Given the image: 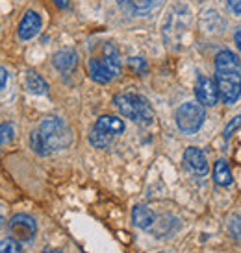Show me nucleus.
I'll list each match as a JSON object with an SVG mask.
<instances>
[{
  "label": "nucleus",
  "mask_w": 241,
  "mask_h": 253,
  "mask_svg": "<svg viewBox=\"0 0 241 253\" xmlns=\"http://www.w3.org/2000/svg\"><path fill=\"white\" fill-rule=\"evenodd\" d=\"M215 84L219 98L225 104H234L241 96V65L236 54L223 50L215 57Z\"/></svg>",
  "instance_id": "f257e3e1"
},
{
  "label": "nucleus",
  "mask_w": 241,
  "mask_h": 253,
  "mask_svg": "<svg viewBox=\"0 0 241 253\" xmlns=\"http://www.w3.org/2000/svg\"><path fill=\"white\" fill-rule=\"evenodd\" d=\"M39 135H41L45 146L49 148V152H60L65 150L72 142V133L69 126L58 117H49L39 124Z\"/></svg>",
  "instance_id": "f03ea898"
},
{
  "label": "nucleus",
  "mask_w": 241,
  "mask_h": 253,
  "mask_svg": "<svg viewBox=\"0 0 241 253\" xmlns=\"http://www.w3.org/2000/svg\"><path fill=\"white\" fill-rule=\"evenodd\" d=\"M114 104L126 119H132L134 122L150 124L154 119V111H152L150 104L139 94H132V92L117 94L114 98Z\"/></svg>",
  "instance_id": "7ed1b4c3"
},
{
  "label": "nucleus",
  "mask_w": 241,
  "mask_h": 253,
  "mask_svg": "<svg viewBox=\"0 0 241 253\" xmlns=\"http://www.w3.org/2000/svg\"><path fill=\"white\" fill-rule=\"evenodd\" d=\"M175 119H177L178 129L182 133H187V135L197 133L200 127H202L206 119L204 106L199 104V102H185V104H182L177 109Z\"/></svg>",
  "instance_id": "20e7f679"
},
{
  "label": "nucleus",
  "mask_w": 241,
  "mask_h": 253,
  "mask_svg": "<svg viewBox=\"0 0 241 253\" xmlns=\"http://www.w3.org/2000/svg\"><path fill=\"white\" fill-rule=\"evenodd\" d=\"M187 26H189V11L184 6L175 7L167 17V22H165V30H163L165 41L169 44L178 42Z\"/></svg>",
  "instance_id": "39448f33"
},
{
  "label": "nucleus",
  "mask_w": 241,
  "mask_h": 253,
  "mask_svg": "<svg viewBox=\"0 0 241 253\" xmlns=\"http://www.w3.org/2000/svg\"><path fill=\"white\" fill-rule=\"evenodd\" d=\"M9 235L11 239H15L17 242H30V240L36 237L37 233V224L36 220L30 216V214H15L11 220H9Z\"/></svg>",
  "instance_id": "423d86ee"
},
{
  "label": "nucleus",
  "mask_w": 241,
  "mask_h": 253,
  "mask_svg": "<svg viewBox=\"0 0 241 253\" xmlns=\"http://www.w3.org/2000/svg\"><path fill=\"white\" fill-rule=\"evenodd\" d=\"M195 96L202 106H215L219 102V89L212 78L199 76L195 84Z\"/></svg>",
  "instance_id": "0eeeda50"
},
{
  "label": "nucleus",
  "mask_w": 241,
  "mask_h": 253,
  "mask_svg": "<svg viewBox=\"0 0 241 253\" xmlns=\"http://www.w3.org/2000/svg\"><path fill=\"white\" fill-rule=\"evenodd\" d=\"M117 2L126 13L145 17V15L152 13L154 9H158L163 0H117Z\"/></svg>",
  "instance_id": "6e6552de"
},
{
  "label": "nucleus",
  "mask_w": 241,
  "mask_h": 253,
  "mask_svg": "<svg viewBox=\"0 0 241 253\" xmlns=\"http://www.w3.org/2000/svg\"><path fill=\"white\" fill-rule=\"evenodd\" d=\"M41 30V17L36 11H26L22 17L21 24H19V39L21 41H30L39 34Z\"/></svg>",
  "instance_id": "1a4fd4ad"
},
{
  "label": "nucleus",
  "mask_w": 241,
  "mask_h": 253,
  "mask_svg": "<svg viewBox=\"0 0 241 253\" xmlns=\"http://www.w3.org/2000/svg\"><path fill=\"white\" fill-rule=\"evenodd\" d=\"M184 163L187 165V169L195 172L197 176H206L208 172V161L202 150H199L197 146H189L184 152Z\"/></svg>",
  "instance_id": "9d476101"
},
{
  "label": "nucleus",
  "mask_w": 241,
  "mask_h": 253,
  "mask_svg": "<svg viewBox=\"0 0 241 253\" xmlns=\"http://www.w3.org/2000/svg\"><path fill=\"white\" fill-rule=\"evenodd\" d=\"M52 63H54V67L60 72H71L76 67V63H78V56L72 50H60L52 57Z\"/></svg>",
  "instance_id": "9b49d317"
},
{
  "label": "nucleus",
  "mask_w": 241,
  "mask_h": 253,
  "mask_svg": "<svg viewBox=\"0 0 241 253\" xmlns=\"http://www.w3.org/2000/svg\"><path fill=\"white\" fill-rule=\"evenodd\" d=\"M102 63L106 65V69L110 71V74H112L114 78L120 74L119 52H117L115 44H112V42H108L106 46H104V52H102Z\"/></svg>",
  "instance_id": "f8f14e48"
},
{
  "label": "nucleus",
  "mask_w": 241,
  "mask_h": 253,
  "mask_svg": "<svg viewBox=\"0 0 241 253\" xmlns=\"http://www.w3.org/2000/svg\"><path fill=\"white\" fill-rule=\"evenodd\" d=\"M132 220L137 227L141 229H152V225L156 222L154 212L150 211L149 207H143V205H135L134 211H132Z\"/></svg>",
  "instance_id": "ddd939ff"
},
{
  "label": "nucleus",
  "mask_w": 241,
  "mask_h": 253,
  "mask_svg": "<svg viewBox=\"0 0 241 253\" xmlns=\"http://www.w3.org/2000/svg\"><path fill=\"white\" fill-rule=\"evenodd\" d=\"M87 69H89V74H91V78L97 84H108V82L114 80V76H112L110 71L106 69V65L102 63V59H97V57L89 59Z\"/></svg>",
  "instance_id": "4468645a"
},
{
  "label": "nucleus",
  "mask_w": 241,
  "mask_h": 253,
  "mask_svg": "<svg viewBox=\"0 0 241 253\" xmlns=\"http://www.w3.org/2000/svg\"><path fill=\"white\" fill-rule=\"evenodd\" d=\"M95 127H99L102 131H106V133H112V135H119L124 131V122L117 117H112V115H104V117H100L97 122H95Z\"/></svg>",
  "instance_id": "2eb2a0df"
},
{
  "label": "nucleus",
  "mask_w": 241,
  "mask_h": 253,
  "mask_svg": "<svg viewBox=\"0 0 241 253\" xmlns=\"http://www.w3.org/2000/svg\"><path fill=\"white\" fill-rule=\"evenodd\" d=\"M26 87H28L30 92L39 94V96L49 94V85H47V82H45V80H43V78L34 71L26 72Z\"/></svg>",
  "instance_id": "dca6fc26"
},
{
  "label": "nucleus",
  "mask_w": 241,
  "mask_h": 253,
  "mask_svg": "<svg viewBox=\"0 0 241 253\" xmlns=\"http://www.w3.org/2000/svg\"><path fill=\"white\" fill-rule=\"evenodd\" d=\"M213 179L221 187H228L232 183V172L228 169L227 161L221 159V161L215 163V167H213Z\"/></svg>",
  "instance_id": "f3484780"
},
{
  "label": "nucleus",
  "mask_w": 241,
  "mask_h": 253,
  "mask_svg": "<svg viewBox=\"0 0 241 253\" xmlns=\"http://www.w3.org/2000/svg\"><path fill=\"white\" fill-rule=\"evenodd\" d=\"M114 141V135L112 133H106V131H102L99 127L93 126L91 133H89V142H91L95 148H108Z\"/></svg>",
  "instance_id": "a211bd4d"
},
{
  "label": "nucleus",
  "mask_w": 241,
  "mask_h": 253,
  "mask_svg": "<svg viewBox=\"0 0 241 253\" xmlns=\"http://www.w3.org/2000/svg\"><path fill=\"white\" fill-rule=\"evenodd\" d=\"M30 146H32V150L36 152L37 155H49L50 152H49V148L45 146V142H43V139H41V135H39V131H32V135H30Z\"/></svg>",
  "instance_id": "6ab92c4d"
},
{
  "label": "nucleus",
  "mask_w": 241,
  "mask_h": 253,
  "mask_svg": "<svg viewBox=\"0 0 241 253\" xmlns=\"http://www.w3.org/2000/svg\"><path fill=\"white\" fill-rule=\"evenodd\" d=\"M0 253H22L21 244H19L15 239L0 240Z\"/></svg>",
  "instance_id": "aec40b11"
},
{
  "label": "nucleus",
  "mask_w": 241,
  "mask_h": 253,
  "mask_svg": "<svg viewBox=\"0 0 241 253\" xmlns=\"http://www.w3.org/2000/svg\"><path fill=\"white\" fill-rule=\"evenodd\" d=\"M15 131L11 124H0V146H6L9 142L13 141Z\"/></svg>",
  "instance_id": "412c9836"
},
{
  "label": "nucleus",
  "mask_w": 241,
  "mask_h": 253,
  "mask_svg": "<svg viewBox=\"0 0 241 253\" xmlns=\"http://www.w3.org/2000/svg\"><path fill=\"white\" fill-rule=\"evenodd\" d=\"M128 67H130L135 74H143V72L147 71V63H145L143 57H130V59H128Z\"/></svg>",
  "instance_id": "4be33fe9"
},
{
  "label": "nucleus",
  "mask_w": 241,
  "mask_h": 253,
  "mask_svg": "<svg viewBox=\"0 0 241 253\" xmlns=\"http://www.w3.org/2000/svg\"><path fill=\"white\" fill-rule=\"evenodd\" d=\"M228 229L236 239H241V214H234L228 222Z\"/></svg>",
  "instance_id": "5701e85b"
},
{
  "label": "nucleus",
  "mask_w": 241,
  "mask_h": 253,
  "mask_svg": "<svg viewBox=\"0 0 241 253\" xmlns=\"http://www.w3.org/2000/svg\"><path fill=\"white\" fill-rule=\"evenodd\" d=\"M240 127H241V115H238V117H236V119L232 120L227 127H225V139H230V137H232V133H234V131H238Z\"/></svg>",
  "instance_id": "b1692460"
},
{
  "label": "nucleus",
  "mask_w": 241,
  "mask_h": 253,
  "mask_svg": "<svg viewBox=\"0 0 241 253\" xmlns=\"http://www.w3.org/2000/svg\"><path fill=\"white\" fill-rule=\"evenodd\" d=\"M228 7L234 11V15H241V0H228Z\"/></svg>",
  "instance_id": "393cba45"
},
{
  "label": "nucleus",
  "mask_w": 241,
  "mask_h": 253,
  "mask_svg": "<svg viewBox=\"0 0 241 253\" xmlns=\"http://www.w3.org/2000/svg\"><path fill=\"white\" fill-rule=\"evenodd\" d=\"M7 84V71L4 67H0V89H4Z\"/></svg>",
  "instance_id": "a878e982"
},
{
  "label": "nucleus",
  "mask_w": 241,
  "mask_h": 253,
  "mask_svg": "<svg viewBox=\"0 0 241 253\" xmlns=\"http://www.w3.org/2000/svg\"><path fill=\"white\" fill-rule=\"evenodd\" d=\"M234 39H236V44H238V48H240V52H241V30H238V32H236Z\"/></svg>",
  "instance_id": "bb28decb"
},
{
  "label": "nucleus",
  "mask_w": 241,
  "mask_h": 253,
  "mask_svg": "<svg viewBox=\"0 0 241 253\" xmlns=\"http://www.w3.org/2000/svg\"><path fill=\"white\" fill-rule=\"evenodd\" d=\"M54 4H56L58 7H67L69 6V0H54Z\"/></svg>",
  "instance_id": "cd10ccee"
},
{
  "label": "nucleus",
  "mask_w": 241,
  "mask_h": 253,
  "mask_svg": "<svg viewBox=\"0 0 241 253\" xmlns=\"http://www.w3.org/2000/svg\"><path fill=\"white\" fill-rule=\"evenodd\" d=\"M43 253H61V250H50V248H47Z\"/></svg>",
  "instance_id": "c85d7f7f"
}]
</instances>
